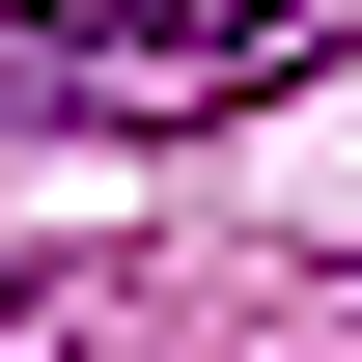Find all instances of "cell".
I'll list each match as a JSON object with an SVG mask.
<instances>
[{
  "label": "cell",
  "instance_id": "1",
  "mask_svg": "<svg viewBox=\"0 0 362 362\" xmlns=\"http://www.w3.org/2000/svg\"><path fill=\"white\" fill-rule=\"evenodd\" d=\"M307 56V0H28L0 28V112H223Z\"/></svg>",
  "mask_w": 362,
  "mask_h": 362
}]
</instances>
